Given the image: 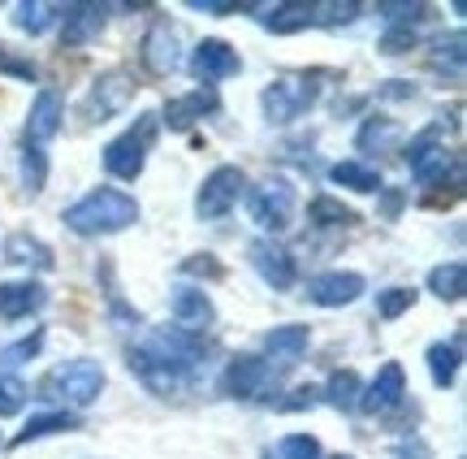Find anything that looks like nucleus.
Masks as SVG:
<instances>
[{
    "instance_id": "nucleus-1",
    "label": "nucleus",
    "mask_w": 467,
    "mask_h": 459,
    "mask_svg": "<svg viewBox=\"0 0 467 459\" xmlns=\"http://www.w3.org/2000/svg\"><path fill=\"white\" fill-rule=\"evenodd\" d=\"M126 364L151 394L169 399V394H182L195 386V377L208 364V342H203V334H186L178 325L151 329L148 342L126 351Z\"/></svg>"
},
{
    "instance_id": "nucleus-2",
    "label": "nucleus",
    "mask_w": 467,
    "mask_h": 459,
    "mask_svg": "<svg viewBox=\"0 0 467 459\" xmlns=\"http://www.w3.org/2000/svg\"><path fill=\"white\" fill-rule=\"evenodd\" d=\"M61 222L83 238H96V235H117L126 225L139 222V204H134L126 191H113V187H100V191H87L78 204L66 208Z\"/></svg>"
},
{
    "instance_id": "nucleus-3",
    "label": "nucleus",
    "mask_w": 467,
    "mask_h": 459,
    "mask_svg": "<svg viewBox=\"0 0 467 459\" xmlns=\"http://www.w3.org/2000/svg\"><path fill=\"white\" fill-rule=\"evenodd\" d=\"M104 394V369L96 360H69L57 364L52 373H44V381L35 386V399H61L69 408H91Z\"/></svg>"
},
{
    "instance_id": "nucleus-4",
    "label": "nucleus",
    "mask_w": 467,
    "mask_h": 459,
    "mask_svg": "<svg viewBox=\"0 0 467 459\" xmlns=\"http://www.w3.org/2000/svg\"><path fill=\"white\" fill-rule=\"evenodd\" d=\"M156 130H161V118H156V113H143L126 135H117L113 143L104 148V170L113 173V178H121V183H134V178L143 173V165H148Z\"/></svg>"
},
{
    "instance_id": "nucleus-5",
    "label": "nucleus",
    "mask_w": 467,
    "mask_h": 459,
    "mask_svg": "<svg viewBox=\"0 0 467 459\" xmlns=\"http://www.w3.org/2000/svg\"><path fill=\"white\" fill-rule=\"evenodd\" d=\"M317 74H285V78H277V83L265 87V96H260V104H265V118L273 121V126H285V121L303 118L312 104H317Z\"/></svg>"
},
{
    "instance_id": "nucleus-6",
    "label": "nucleus",
    "mask_w": 467,
    "mask_h": 459,
    "mask_svg": "<svg viewBox=\"0 0 467 459\" xmlns=\"http://www.w3.org/2000/svg\"><path fill=\"white\" fill-rule=\"evenodd\" d=\"M243 187H247V173L238 170V165H217V170L203 178L200 195H195L200 222H221V217L243 200Z\"/></svg>"
},
{
    "instance_id": "nucleus-7",
    "label": "nucleus",
    "mask_w": 467,
    "mask_h": 459,
    "mask_svg": "<svg viewBox=\"0 0 467 459\" xmlns=\"http://www.w3.org/2000/svg\"><path fill=\"white\" fill-rule=\"evenodd\" d=\"M273 386H277V377H273V364L260 356H238L225 364V373H221V394H230V399H273Z\"/></svg>"
},
{
    "instance_id": "nucleus-8",
    "label": "nucleus",
    "mask_w": 467,
    "mask_h": 459,
    "mask_svg": "<svg viewBox=\"0 0 467 459\" xmlns=\"http://www.w3.org/2000/svg\"><path fill=\"white\" fill-rule=\"evenodd\" d=\"M247 208H251V222L277 235V230H285L295 222V187L282 183V178H268V183H260L247 195Z\"/></svg>"
},
{
    "instance_id": "nucleus-9",
    "label": "nucleus",
    "mask_w": 467,
    "mask_h": 459,
    "mask_svg": "<svg viewBox=\"0 0 467 459\" xmlns=\"http://www.w3.org/2000/svg\"><path fill=\"white\" fill-rule=\"evenodd\" d=\"M134 74L130 69H109V74H100L96 78V87H91V96H87L83 104V118L87 121H109L117 118L126 104L134 100Z\"/></svg>"
},
{
    "instance_id": "nucleus-10",
    "label": "nucleus",
    "mask_w": 467,
    "mask_h": 459,
    "mask_svg": "<svg viewBox=\"0 0 467 459\" xmlns=\"http://www.w3.org/2000/svg\"><path fill=\"white\" fill-rule=\"evenodd\" d=\"M407 403V377H402V364H381L377 377L368 381L364 391H359V412L368 416H389V412H399Z\"/></svg>"
},
{
    "instance_id": "nucleus-11",
    "label": "nucleus",
    "mask_w": 467,
    "mask_h": 459,
    "mask_svg": "<svg viewBox=\"0 0 467 459\" xmlns=\"http://www.w3.org/2000/svg\"><path fill=\"white\" fill-rule=\"evenodd\" d=\"M446 143H441V126H424L416 139H411V148H407V165H411V173H416V183H424V187H437L441 178H446Z\"/></svg>"
},
{
    "instance_id": "nucleus-12",
    "label": "nucleus",
    "mask_w": 467,
    "mask_h": 459,
    "mask_svg": "<svg viewBox=\"0 0 467 459\" xmlns=\"http://www.w3.org/2000/svg\"><path fill=\"white\" fill-rule=\"evenodd\" d=\"M238 69H243V57H238L225 39H203V44H195V52H191V74H195L203 87L221 83V78H234Z\"/></svg>"
},
{
    "instance_id": "nucleus-13",
    "label": "nucleus",
    "mask_w": 467,
    "mask_h": 459,
    "mask_svg": "<svg viewBox=\"0 0 467 459\" xmlns=\"http://www.w3.org/2000/svg\"><path fill=\"white\" fill-rule=\"evenodd\" d=\"M364 290H368V282L359 277V273L334 269V273H320V277L307 282V299L320 304V308H347V304H355Z\"/></svg>"
},
{
    "instance_id": "nucleus-14",
    "label": "nucleus",
    "mask_w": 467,
    "mask_h": 459,
    "mask_svg": "<svg viewBox=\"0 0 467 459\" xmlns=\"http://www.w3.org/2000/svg\"><path fill=\"white\" fill-rule=\"evenodd\" d=\"M251 265H255V273H260L273 290L295 287V256L285 252L282 243H273V238H255V243H251Z\"/></svg>"
},
{
    "instance_id": "nucleus-15",
    "label": "nucleus",
    "mask_w": 467,
    "mask_h": 459,
    "mask_svg": "<svg viewBox=\"0 0 467 459\" xmlns=\"http://www.w3.org/2000/svg\"><path fill=\"white\" fill-rule=\"evenodd\" d=\"M169 308H173L178 329H186V334H203L208 325L217 321V308H213V299H208L200 287H178L173 299H169Z\"/></svg>"
},
{
    "instance_id": "nucleus-16",
    "label": "nucleus",
    "mask_w": 467,
    "mask_h": 459,
    "mask_svg": "<svg viewBox=\"0 0 467 459\" xmlns=\"http://www.w3.org/2000/svg\"><path fill=\"white\" fill-rule=\"evenodd\" d=\"M61 118H66L61 96H57L52 87H44L31 104V118H26V143H31V148H44V143L61 130Z\"/></svg>"
},
{
    "instance_id": "nucleus-17",
    "label": "nucleus",
    "mask_w": 467,
    "mask_h": 459,
    "mask_svg": "<svg viewBox=\"0 0 467 459\" xmlns=\"http://www.w3.org/2000/svg\"><path fill=\"white\" fill-rule=\"evenodd\" d=\"M143 66L151 74H173L182 66V52H178V31L169 22H156L148 35H143Z\"/></svg>"
},
{
    "instance_id": "nucleus-18",
    "label": "nucleus",
    "mask_w": 467,
    "mask_h": 459,
    "mask_svg": "<svg viewBox=\"0 0 467 459\" xmlns=\"http://www.w3.org/2000/svg\"><path fill=\"white\" fill-rule=\"evenodd\" d=\"M104 14H109V5H66V14H61V44L66 48H78V44H91L96 35L104 31Z\"/></svg>"
},
{
    "instance_id": "nucleus-19",
    "label": "nucleus",
    "mask_w": 467,
    "mask_h": 459,
    "mask_svg": "<svg viewBox=\"0 0 467 459\" xmlns=\"http://www.w3.org/2000/svg\"><path fill=\"white\" fill-rule=\"evenodd\" d=\"M44 304H48V290L39 287L35 277H26V282H0V317L5 321H22V317L39 312Z\"/></svg>"
},
{
    "instance_id": "nucleus-20",
    "label": "nucleus",
    "mask_w": 467,
    "mask_h": 459,
    "mask_svg": "<svg viewBox=\"0 0 467 459\" xmlns=\"http://www.w3.org/2000/svg\"><path fill=\"white\" fill-rule=\"evenodd\" d=\"M221 100L213 87H195V91H186V96H178V100L165 104V121L173 126V130H186V126H195L200 118H208V113H217Z\"/></svg>"
},
{
    "instance_id": "nucleus-21",
    "label": "nucleus",
    "mask_w": 467,
    "mask_h": 459,
    "mask_svg": "<svg viewBox=\"0 0 467 459\" xmlns=\"http://www.w3.org/2000/svg\"><path fill=\"white\" fill-rule=\"evenodd\" d=\"M307 342H312V329L307 325H277V329H268L265 334V351L282 369H290V364H299L303 351H307Z\"/></svg>"
},
{
    "instance_id": "nucleus-22",
    "label": "nucleus",
    "mask_w": 467,
    "mask_h": 459,
    "mask_svg": "<svg viewBox=\"0 0 467 459\" xmlns=\"http://www.w3.org/2000/svg\"><path fill=\"white\" fill-rule=\"evenodd\" d=\"M260 26H268L273 35H295V31H307V26H317V5H265L260 9Z\"/></svg>"
},
{
    "instance_id": "nucleus-23",
    "label": "nucleus",
    "mask_w": 467,
    "mask_h": 459,
    "mask_svg": "<svg viewBox=\"0 0 467 459\" xmlns=\"http://www.w3.org/2000/svg\"><path fill=\"white\" fill-rule=\"evenodd\" d=\"M61 14H66V5H48V0H22V5H14V26H17V31H26V35H44Z\"/></svg>"
},
{
    "instance_id": "nucleus-24",
    "label": "nucleus",
    "mask_w": 467,
    "mask_h": 459,
    "mask_svg": "<svg viewBox=\"0 0 467 459\" xmlns=\"http://www.w3.org/2000/svg\"><path fill=\"white\" fill-rule=\"evenodd\" d=\"M78 429V416L74 412H44V416H31V425L22 429L14 438V446H26V443H39V438H52V433H74Z\"/></svg>"
},
{
    "instance_id": "nucleus-25",
    "label": "nucleus",
    "mask_w": 467,
    "mask_h": 459,
    "mask_svg": "<svg viewBox=\"0 0 467 459\" xmlns=\"http://www.w3.org/2000/svg\"><path fill=\"white\" fill-rule=\"evenodd\" d=\"M9 260H14V265H31V269H44V273L57 265V256H52L48 243H39V238L26 235V230H17V235L9 238Z\"/></svg>"
},
{
    "instance_id": "nucleus-26",
    "label": "nucleus",
    "mask_w": 467,
    "mask_h": 459,
    "mask_svg": "<svg viewBox=\"0 0 467 459\" xmlns=\"http://www.w3.org/2000/svg\"><path fill=\"white\" fill-rule=\"evenodd\" d=\"M463 287H467L463 260H446V265H437V269L429 273V290H433L441 304H459V299H463Z\"/></svg>"
},
{
    "instance_id": "nucleus-27",
    "label": "nucleus",
    "mask_w": 467,
    "mask_h": 459,
    "mask_svg": "<svg viewBox=\"0 0 467 459\" xmlns=\"http://www.w3.org/2000/svg\"><path fill=\"white\" fill-rule=\"evenodd\" d=\"M459 360H463L459 339L454 342H433V347H429V373H433V386L451 391L454 377H459Z\"/></svg>"
},
{
    "instance_id": "nucleus-28",
    "label": "nucleus",
    "mask_w": 467,
    "mask_h": 459,
    "mask_svg": "<svg viewBox=\"0 0 467 459\" xmlns=\"http://www.w3.org/2000/svg\"><path fill=\"white\" fill-rule=\"evenodd\" d=\"M329 178H334L337 187H350L359 191V195H372V191H381V173L372 170V165H359V161H337L334 170H329Z\"/></svg>"
},
{
    "instance_id": "nucleus-29",
    "label": "nucleus",
    "mask_w": 467,
    "mask_h": 459,
    "mask_svg": "<svg viewBox=\"0 0 467 459\" xmlns=\"http://www.w3.org/2000/svg\"><path fill=\"white\" fill-rule=\"evenodd\" d=\"M399 121L394 118H368L359 126V135H355V148L359 152H385V148H394L399 143Z\"/></svg>"
},
{
    "instance_id": "nucleus-30",
    "label": "nucleus",
    "mask_w": 467,
    "mask_h": 459,
    "mask_svg": "<svg viewBox=\"0 0 467 459\" xmlns=\"http://www.w3.org/2000/svg\"><path fill=\"white\" fill-rule=\"evenodd\" d=\"M359 377L350 373V369H342V373H334L329 381H325V391H320V399L329 403V408H337V412H355L359 408Z\"/></svg>"
},
{
    "instance_id": "nucleus-31",
    "label": "nucleus",
    "mask_w": 467,
    "mask_h": 459,
    "mask_svg": "<svg viewBox=\"0 0 467 459\" xmlns=\"http://www.w3.org/2000/svg\"><path fill=\"white\" fill-rule=\"evenodd\" d=\"M307 222L312 225H355L359 217H355V208H347L342 200H334V195H317V200L307 204Z\"/></svg>"
},
{
    "instance_id": "nucleus-32",
    "label": "nucleus",
    "mask_w": 467,
    "mask_h": 459,
    "mask_svg": "<svg viewBox=\"0 0 467 459\" xmlns=\"http://www.w3.org/2000/svg\"><path fill=\"white\" fill-rule=\"evenodd\" d=\"M463 31H454V35H441V39H433V66L437 69H446L451 66V74L459 78L463 74Z\"/></svg>"
},
{
    "instance_id": "nucleus-33",
    "label": "nucleus",
    "mask_w": 467,
    "mask_h": 459,
    "mask_svg": "<svg viewBox=\"0 0 467 459\" xmlns=\"http://www.w3.org/2000/svg\"><path fill=\"white\" fill-rule=\"evenodd\" d=\"M22 183H26V191L31 195H39L44 191V183H48V156H44V148H22Z\"/></svg>"
},
{
    "instance_id": "nucleus-34",
    "label": "nucleus",
    "mask_w": 467,
    "mask_h": 459,
    "mask_svg": "<svg viewBox=\"0 0 467 459\" xmlns=\"http://www.w3.org/2000/svg\"><path fill=\"white\" fill-rule=\"evenodd\" d=\"M268 459H320V443L312 433H285L282 443L268 451Z\"/></svg>"
},
{
    "instance_id": "nucleus-35",
    "label": "nucleus",
    "mask_w": 467,
    "mask_h": 459,
    "mask_svg": "<svg viewBox=\"0 0 467 459\" xmlns=\"http://www.w3.org/2000/svg\"><path fill=\"white\" fill-rule=\"evenodd\" d=\"M411 304H416V290H411V287L377 290V317H381V321H399Z\"/></svg>"
},
{
    "instance_id": "nucleus-36",
    "label": "nucleus",
    "mask_w": 467,
    "mask_h": 459,
    "mask_svg": "<svg viewBox=\"0 0 467 459\" xmlns=\"http://www.w3.org/2000/svg\"><path fill=\"white\" fill-rule=\"evenodd\" d=\"M39 347H44V329H31V339H17L14 347H5V351H0V373H14L17 364L35 360Z\"/></svg>"
},
{
    "instance_id": "nucleus-37",
    "label": "nucleus",
    "mask_w": 467,
    "mask_h": 459,
    "mask_svg": "<svg viewBox=\"0 0 467 459\" xmlns=\"http://www.w3.org/2000/svg\"><path fill=\"white\" fill-rule=\"evenodd\" d=\"M26 399H31V391H26L22 377L0 373V421H5V416H17V412L26 408Z\"/></svg>"
},
{
    "instance_id": "nucleus-38",
    "label": "nucleus",
    "mask_w": 467,
    "mask_h": 459,
    "mask_svg": "<svg viewBox=\"0 0 467 459\" xmlns=\"http://www.w3.org/2000/svg\"><path fill=\"white\" fill-rule=\"evenodd\" d=\"M385 14V22L389 26H411V22H420V17L429 14V5H402V0H385V5H377Z\"/></svg>"
},
{
    "instance_id": "nucleus-39",
    "label": "nucleus",
    "mask_w": 467,
    "mask_h": 459,
    "mask_svg": "<svg viewBox=\"0 0 467 459\" xmlns=\"http://www.w3.org/2000/svg\"><path fill=\"white\" fill-rule=\"evenodd\" d=\"M0 74H14L22 83H35V78H39V69H35L31 57H17L14 48H0Z\"/></svg>"
},
{
    "instance_id": "nucleus-40",
    "label": "nucleus",
    "mask_w": 467,
    "mask_h": 459,
    "mask_svg": "<svg viewBox=\"0 0 467 459\" xmlns=\"http://www.w3.org/2000/svg\"><path fill=\"white\" fill-rule=\"evenodd\" d=\"M411 44H416V31H411V26H389V31H385V39H381V52L399 57V52H407Z\"/></svg>"
},
{
    "instance_id": "nucleus-41",
    "label": "nucleus",
    "mask_w": 467,
    "mask_h": 459,
    "mask_svg": "<svg viewBox=\"0 0 467 459\" xmlns=\"http://www.w3.org/2000/svg\"><path fill=\"white\" fill-rule=\"evenodd\" d=\"M182 273H195V277H225V265L203 252V256H191V260H182Z\"/></svg>"
},
{
    "instance_id": "nucleus-42",
    "label": "nucleus",
    "mask_w": 467,
    "mask_h": 459,
    "mask_svg": "<svg viewBox=\"0 0 467 459\" xmlns=\"http://www.w3.org/2000/svg\"><path fill=\"white\" fill-rule=\"evenodd\" d=\"M377 195H381V222H394V217L402 213V204H407V191H399V187H381Z\"/></svg>"
},
{
    "instance_id": "nucleus-43",
    "label": "nucleus",
    "mask_w": 467,
    "mask_h": 459,
    "mask_svg": "<svg viewBox=\"0 0 467 459\" xmlns=\"http://www.w3.org/2000/svg\"><path fill=\"white\" fill-rule=\"evenodd\" d=\"M290 394H295V399H282V403H277L282 412H303V408H317L320 403L317 386H299V391H290Z\"/></svg>"
},
{
    "instance_id": "nucleus-44",
    "label": "nucleus",
    "mask_w": 467,
    "mask_h": 459,
    "mask_svg": "<svg viewBox=\"0 0 467 459\" xmlns=\"http://www.w3.org/2000/svg\"><path fill=\"white\" fill-rule=\"evenodd\" d=\"M186 9H195V14H213V17L238 14V5H234V0H186Z\"/></svg>"
},
{
    "instance_id": "nucleus-45",
    "label": "nucleus",
    "mask_w": 467,
    "mask_h": 459,
    "mask_svg": "<svg viewBox=\"0 0 467 459\" xmlns=\"http://www.w3.org/2000/svg\"><path fill=\"white\" fill-rule=\"evenodd\" d=\"M394 459H433V451L424 446V438L411 433V438H402V443L394 446Z\"/></svg>"
},
{
    "instance_id": "nucleus-46",
    "label": "nucleus",
    "mask_w": 467,
    "mask_h": 459,
    "mask_svg": "<svg viewBox=\"0 0 467 459\" xmlns=\"http://www.w3.org/2000/svg\"><path fill=\"white\" fill-rule=\"evenodd\" d=\"M329 459H355V455H329Z\"/></svg>"
}]
</instances>
